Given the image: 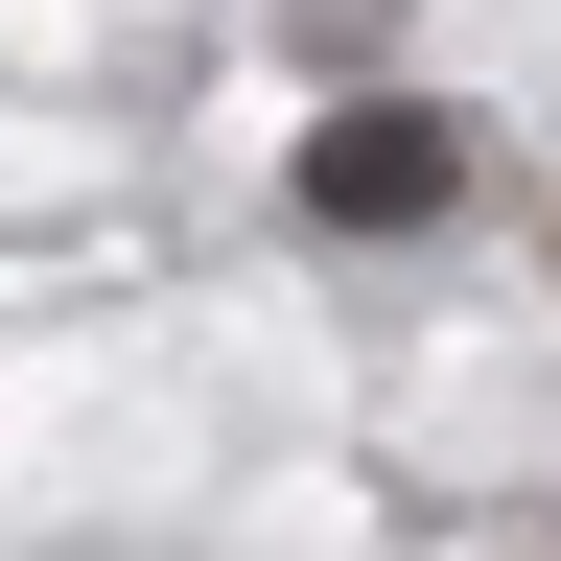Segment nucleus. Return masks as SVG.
Listing matches in <instances>:
<instances>
[{
    "mask_svg": "<svg viewBox=\"0 0 561 561\" xmlns=\"http://www.w3.org/2000/svg\"><path fill=\"white\" fill-rule=\"evenodd\" d=\"M445 187H468V140H445V117H398V94L305 140V210H328V234H421Z\"/></svg>",
    "mask_w": 561,
    "mask_h": 561,
    "instance_id": "nucleus-1",
    "label": "nucleus"
}]
</instances>
